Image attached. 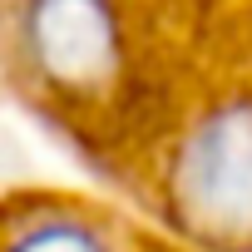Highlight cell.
Returning <instances> with one entry per match:
<instances>
[{
	"instance_id": "cell-1",
	"label": "cell",
	"mask_w": 252,
	"mask_h": 252,
	"mask_svg": "<svg viewBox=\"0 0 252 252\" xmlns=\"http://www.w3.org/2000/svg\"><path fill=\"white\" fill-rule=\"evenodd\" d=\"M173 193L193 227L218 237H252V99L213 109L188 134Z\"/></svg>"
},
{
	"instance_id": "cell-2",
	"label": "cell",
	"mask_w": 252,
	"mask_h": 252,
	"mask_svg": "<svg viewBox=\"0 0 252 252\" xmlns=\"http://www.w3.org/2000/svg\"><path fill=\"white\" fill-rule=\"evenodd\" d=\"M25 50L55 89L89 94L119 69V20L109 0H30Z\"/></svg>"
},
{
	"instance_id": "cell-3",
	"label": "cell",
	"mask_w": 252,
	"mask_h": 252,
	"mask_svg": "<svg viewBox=\"0 0 252 252\" xmlns=\"http://www.w3.org/2000/svg\"><path fill=\"white\" fill-rule=\"evenodd\" d=\"M10 252H109V247L79 222H45V227L25 232Z\"/></svg>"
}]
</instances>
